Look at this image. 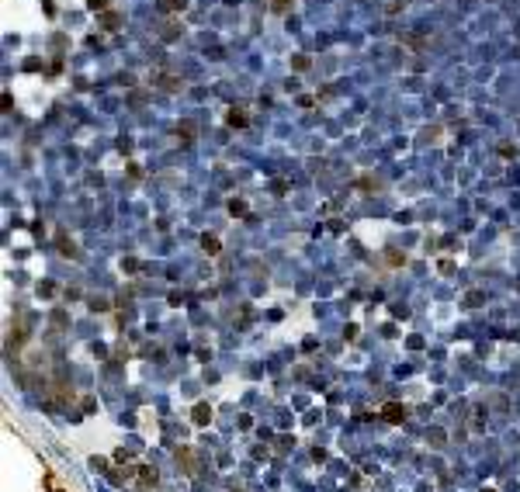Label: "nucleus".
Returning a JSON list of instances; mask_svg holds the SVG:
<instances>
[{"label": "nucleus", "instance_id": "nucleus-1", "mask_svg": "<svg viewBox=\"0 0 520 492\" xmlns=\"http://www.w3.org/2000/svg\"><path fill=\"white\" fill-rule=\"evenodd\" d=\"M382 416H385L388 423H403V420H406V406H399V402H388V406L382 409Z\"/></svg>", "mask_w": 520, "mask_h": 492}, {"label": "nucleus", "instance_id": "nucleus-2", "mask_svg": "<svg viewBox=\"0 0 520 492\" xmlns=\"http://www.w3.org/2000/svg\"><path fill=\"white\" fill-rule=\"evenodd\" d=\"M208 420H212V409H208V406H194V423L205 427Z\"/></svg>", "mask_w": 520, "mask_h": 492}, {"label": "nucleus", "instance_id": "nucleus-3", "mask_svg": "<svg viewBox=\"0 0 520 492\" xmlns=\"http://www.w3.org/2000/svg\"><path fill=\"white\" fill-rule=\"evenodd\" d=\"M226 122H229L232 128H239V125H247V115H243V111H229V115H226Z\"/></svg>", "mask_w": 520, "mask_h": 492}, {"label": "nucleus", "instance_id": "nucleus-4", "mask_svg": "<svg viewBox=\"0 0 520 492\" xmlns=\"http://www.w3.org/2000/svg\"><path fill=\"white\" fill-rule=\"evenodd\" d=\"M159 7H163V11H184V7H187V0H163Z\"/></svg>", "mask_w": 520, "mask_h": 492}, {"label": "nucleus", "instance_id": "nucleus-5", "mask_svg": "<svg viewBox=\"0 0 520 492\" xmlns=\"http://www.w3.org/2000/svg\"><path fill=\"white\" fill-rule=\"evenodd\" d=\"M59 253H63V257H76V250H73V243H69L66 236H59Z\"/></svg>", "mask_w": 520, "mask_h": 492}, {"label": "nucleus", "instance_id": "nucleus-6", "mask_svg": "<svg viewBox=\"0 0 520 492\" xmlns=\"http://www.w3.org/2000/svg\"><path fill=\"white\" fill-rule=\"evenodd\" d=\"M139 482H142V485H156V471H149V468H139Z\"/></svg>", "mask_w": 520, "mask_h": 492}, {"label": "nucleus", "instance_id": "nucleus-7", "mask_svg": "<svg viewBox=\"0 0 520 492\" xmlns=\"http://www.w3.org/2000/svg\"><path fill=\"white\" fill-rule=\"evenodd\" d=\"M156 84L163 90H181V84H174V77H156Z\"/></svg>", "mask_w": 520, "mask_h": 492}, {"label": "nucleus", "instance_id": "nucleus-8", "mask_svg": "<svg viewBox=\"0 0 520 492\" xmlns=\"http://www.w3.org/2000/svg\"><path fill=\"white\" fill-rule=\"evenodd\" d=\"M191 132H194V128H191V122H184V125H177V135H181L184 142H191Z\"/></svg>", "mask_w": 520, "mask_h": 492}, {"label": "nucleus", "instance_id": "nucleus-9", "mask_svg": "<svg viewBox=\"0 0 520 492\" xmlns=\"http://www.w3.org/2000/svg\"><path fill=\"white\" fill-rule=\"evenodd\" d=\"M202 246H205L208 253H219V239H215V236H205V239H202Z\"/></svg>", "mask_w": 520, "mask_h": 492}, {"label": "nucleus", "instance_id": "nucleus-10", "mask_svg": "<svg viewBox=\"0 0 520 492\" xmlns=\"http://www.w3.org/2000/svg\"><path fill=\"white\" fill-rule=\"evenodd\" d=\"M271 7H274L277 14H285V11L292 7V0H271Z\"/></svg>", "mask_w": 520, "mask_h": 492}, {"label": "nucleus", "instance_id": "nucleus-11", "mask_svg": "<svg viewBox=\"0 0 520 492\" xmlns=\"http://www.w3.org/2000/svg\"><path fill=\"white\" fill-rule=\"evenodd\" d=\"M104 28L114 31V28H118V14H104Z\"/></svg>", "mask_w": 520, "mask_h": 492}, {"label": "nucleus", "instance_id": "nucleus-12", "mask_svg": "<svg viewBox=\"0 0 520 492\" xmlns=\"http://www.w3.org/2000/svg\"><path fill=\"white\" fill-rule=\"evenodd\" d=\"M87 7H90V11H104V7H108V0H87Z\"/></svg>", "mask_w": 520, "mask_h": 492}, {"label": "nucleus", "instance_id": "nucleus-13", "mask_svg": "<svg viewBox=\"0 0 520 492\" xmlns=\"http://www.w3.org/2000/svg\"><path fill=\"white\" fill-rule=\"evenodd\" d=\"M229 212H232V215H243V212H247V205H243V201H232V205H229Z\"/></svg>", "mask_w": 520, "mask_h": 492}, {"label": "nucleus", "instance_id": "nucleus-14", "mask_svg": "<svg viewBox=\"0 0 520 492\" xmlns=\"http://www.w3.org/2000/svg\"><path fill=\"white\" fill-rule=\"evenodd\" d=\"M468 305H482V295H478V291H468Z\"/></svg>", "mask_w": 520, "mask_h": 492}]
</instances>
